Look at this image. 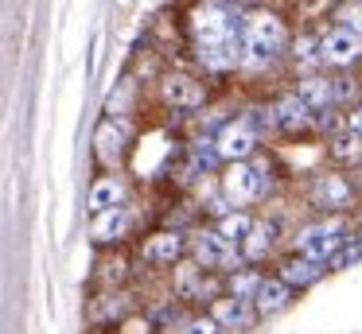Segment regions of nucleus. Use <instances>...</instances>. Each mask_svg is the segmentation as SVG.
Wrapping results in <instances>:
<instances>
[{"instance_id":"nucleus-1","label":"nucleus","mask_w":362,"mask_h":334,"mask_svg":"<svg viewBox=\"0 0 362 334\" xmlns=\"http://www.w3.org/2000/svg\"><path fill=\"white\" fill-rule=\"evenodd\" d=\"M284 43H288V31H284V23L273 12H261L245 20V62L265 66V62H273L281 54Z\"/></svg>"},{"instance_id":"nucleus-2","label":"nucleus","mask_w":362,"mask_h":334,"mask_svg":"<svg viewBox=\"0 0 362 334\" xmlns=\"http://www.w3.org/2000/svg\"><path fill=\"white\" fill-rule=\"evenodd\" d=\"M242 35H245V20L226 0H206L195 12V39L199 43H222V39H242Z\"/></svg>"},{"instance_id":"nucleus-3","label":"nucleus","mask_w":362,"mask_h":334,"mask_svg":"<svg viewBox=\"0 0 362 334\" xmlns=\"http://www.w3.org/2000/svg\"><path fill=\"white\" fill-rule=\"evenodd\" d=\"M343 245H346L343 222H320V225H308V229H300V237H296L300 256H312V261H331V256H335Z\"/></svg>"},{"instance_id":"nucleus-4","label":"nucleus","mask_w":362,"mask_h":334,"mask_svg":"<svg viewBox=\"0 0 362 334\" xmlns=\"http://www.w3.org/2000/svg\"><path fill=\"white\" fill-rule=\"evenodd\" d=\"M269 163L265 160H257V163H234L230 167V175H226V194H230V202H253V198H261V194L269 191Z\"/></svg>"},{"instance_id":"nucleus-5","label":"nucleus","mask_w":362,"mask_h":334,"mask_svg":"<svg viewBox=\"0 0 362 334\" xmlns=\"http://www.w3.org/2000/svg\"><path fill=\"white\" fill-rule=\"evenodd\" d=\"M362 54V35L351 28H331L320 43V59L323 62H335V66H346Z\"/></svg>"},{"instance_id":"nucleus-6","label":"nucleus","mask_w":362,"mask_h":334,"mask_svg":"<svg viewBox=\"0 0 362 334\" xmlns=\"http://www.w3.org/2000/svg\"><path fill=\"white\" fill-rule=\"evenodd\" d=\"M195 261L206 268H230V264H238V245H230L218 229H206L195 237Z\"/></svg>"},{"instance_id":"nucleus-7","label":"nucleus","mask_w":362,"mask_h":334,"mask_svg":"<svg viewBox=\"0 0 362 334\" xmlns=\"http://www.w3.org/2000/svg\"><path fill=\"white\" fill-rule=\"evenodd\" d=\"M253 144H257V132L250 129L245 121H230L226 129L218 132V152H222V160H245V155L253 152Z\"/></svg>"},{"instance_id":"nucleus-8","label":"nucleus","mask_w":362,"mask_h":334,"mask_svg":"<svg viewBox=\"0 0 362 334\" xmlns=\"http://www.w3.org/2000/svg\"><path fill=\"white\" fill-rule=\"evenodd\" d=\"M199 59L211 70H230L245 62V35L242 39H222V43H199Z\"/></svg>"},{"instance_id":"nucleus-9","label":"nucleus","mask_w":362,"mask_h":334,"mask_svg":"<svg viewBox=\"0 0 362 334\" xmlns=\"http://www.w3.org/2000/svg\"><path fill=\"white\" fill-rule=\"evenodd\" d=\"M273 113H276V129H284V132H300V129H308V124L315 121V113L296 97V93H288V97L276 101Z\"/></svg>"},{"instance_id":"nucleus-10","label":"nucleus","mask_w":362,"mask_h":334,"mask_svg":"<svg viewBox=\"0 0 362 334\" xmlns=\"http://www.w3.org/2000/svg\"><path fill=\"white\" fill-rule=\"evenodd\" d=\"M164 101L168 105L195 109V105H203V85L187 74H172V78H164Z\"/></svg>"},{"instance_id":"nucleus-11","label":"nucleus","mask_w":362,"mask_h":334,"mask_svg":"<svg viewBox=\"0 0 362 334\" xmlns=\"http://www.w3.org/2000/svg\"><path fill=\"white\" fill-rule=\"evenodd\" d=\"M323 261H312V256H288V261L281 264V280L284 284H315V280L323 276Z\"/></svg>"},{"instance_id":"nucleus-12","label":"nucleus","mask_w":362,"mask_h":334,"mask_svg":"<svg viewBox=\"0 0 362 334\" xmlns=\"http://www.w3.org/2000/svg\"><path fill=\"white\" fill-rule=\"evenodd\" d=\"M214 323L218 326H230V330H245L253 323V311H250V299H218L214 303Z\"/></svg>"},{"instance_id":"nucleus-13","label":"nucleus","mask_w":362,"mask_h":334,"mask_svg":"<svg viewBox=\"0 0 362 334\" xmlns=\"http://www.w3.org/2000/svg\"><path fill=\"white\" fill-rule=\"evenodd\" d=\"M346 198H351V186L343 183L339 175H320L312 183V202L315 206H346Z\"/></svg>"},{"instance_id":"nucleus-14","label":"nucleus","mask_w":362,"mask_h":334,"mask_svg":"<svg viewBox=\"0 0 362 334\" xmlns=\"http://www.w3.org/2000/svg\"><path fill=\"white\" fill-rule=\"evenodd\" d=\"M296 97L304 101L312 113H323V109L335 105V93H331V78H304L296 90Z\"/></svg>"},{"instance_id":"nucleus-15","label":"nucleus","mask_w":362,"mask_h":334,"mask_svg":"<svg viewBox=\"0 0 362 334\" xmlns=\"http://www.w3.org/2000/svg\"><path fill=\"white\" fill-rule=\"evenodd\" d=\"M183 253V237L180 233H156V237L144 245V261L152 264H175V256Z\"/></svg>"},{"instance_id":"nucleus-16","label":"nucleus","mask_w":362,"mask_h":334,"mask_svg":"<svg viewBox=\"0 0 362 334\" xmlns=\"http://www.w3.org/2000/svg\"><path fill=\"white\" fill-rule=\"evenodd\" d=\"M121 198H125V186H121L117 179H102V183H94V191H90V210H94V214L117 210Z\"/></svg>"},{"instance_id":"nucleus-17","label":"nucleus","mask_w":362,"mask_h":334,"mask_svg":"<svg viewBox=\"0 0 362 334\" xmlns=\"http://www.w3.org/2000/svg\"><path fill=\"white\" fill-rule=\"evenodd\" d=\"M284 307H288V284L284 280H265L257 292V311L261 315H276Z\"/></svg>"},{"instance_id":"nucleus-18","label":"nucleus","mask_w":362,"mask_h":334,"mask_svg":"<svg viewBox=\"0 0 362 334\" xmlns=\"http://www.w3.org/2000/svg\"><path fill=\"white\" fill-rule=\"evenodd\" d=\"M125 225H129V214L125 210H105V214H98V222H94V241H117L121 233H125Z\"/></svg>"},{"instance_id":"nucleus-19","label":"nucleus","mask_w":362,"mask_h":334,"mask_svg":"<svg viewBox=\"0 0 362 334\" xmlns=\"http://www.w3.org/2000/svg\"><path fill=\"white\" fill-rule=\"evenodd\" d=\"M273 237H276V225L273 222H257V225H253V233L245 237V256H250V261L265 256L269 249H273Z\"/></svg>"},{"instance_id":"nucleus-20","label":"nucleus","mask_w":362,"mask_h":334,"mask_svg":"<svg viewBox=\"0 0 362 334\" xmlns=\"http://www.w3.org/2000/svg\"><path fill=\"white\" fill-rule=\"evenodd\" d=\"M218 233L230 241V245H245V237L253 233V222L245 214H226V217H222V225H218Z\"/></svg>"},{"instance_id":"nucleus-21","label":"nucleus","mask_w":362,"mask_h":334,"mask_svg":"<svg viewBox=\"0 0 362 334\" xmlns=\"http://www.w3.org/2000/svg\"><path fill=\"white\" fill-rule=\"evenodd\" d=\"M125 136H129V124H125V121H117V124H105V129L98 132V148H102V155H105V160L121 152V140H125Z\"/></svg>"},{"instance_id":"nucleus-22","label":"nucleus","mask_w":362,"mask_h":334,"mask_svg":"<svg viewBox=\"0 0 362 334\" xmlns=\"http://www.w3.org/2000/svg\"><path fill=\"white\" fill-rule=\"evenodd\" d=\"M331 155L335 160H362V136L358 132H339L331 140Z\"/></svg>"},{"instance_id":"nucleus-23","label":"nucleus","mask_w":362,"mask_h":334,"mask_svg":"<svg viewBox=\"0 0 362 334\" xmlns=\"http://www.w3.org/2000/svg\"><path fill=\"white\" fill-rule=\"evenodd\" d=\"M218 160H222L218 140H199V144L191 148V163H195V171H211Z\"/></svg>"},{"instance_id":"nucleus-24","label":"nucleus","mask_w":362,"mask_h":334,"mask_svg":"<svg viewBox=\"0 0 362 334\" xmlns=\"http://www.w3.org/2000/svg\"><path fill=\"white\" fill-rule=\"evenodd\" d=\"M261 284H265V280H261L257 272H238V276L230 280V292H234L238 299H257Z\"/></svg>"},{"instance_id":"nucleus-25","label":"nucleus","mask_w":362,"mask_h":334,"mask_svg":"<svg viewBox=\"0 0 362 334\" xmlns=\"http://www.w3.org/2000/svg\"><path fill=\"white\" fill-rule=\"evenodd\" d=\"M242 121H245V124H250V129L261 136V132H269V129L276 124V113H273V109H261V105H253V109H245V117H242Z\"/></svg>"},{"instance_id":"nucleus-26","label":"nucleus","mask_w":362,"mask_h":334,"mask_svg":"<svg viewBox=\"0 0 362 334\" xmlns=\"http://www.w3.org/2000/svg\"><path fill=\"white\" fill-rule=\"evenodd\" d=\"M354 261H362V241H354V237H346V245L339 249L335 256H331V268H351Z\"/></svg>"},{"instance_id":"nucleus-27","label":"nucleus","mask_w":362,"mask_h":334,"mask_svg":"<svg viewBox=\"0 0 362 334\" xmlns=\"http://www.w3.org/2000/svg\"><path fill=\"white\" fill-rule=\"evenodd\" d=\"M315 129H320V132H331V140H335L339 136V132H343V117H339V113H331V109H323V113H315Z\"/></svg>"},{"instance_id":"nucleus-28","label":"nucleus","mask_w":362,"mask_h":334,"mask_svg":"<svg viewBox=\"0 0 362 334\" xmlns=\"http://www.w3.org/2000/svg\"><path fill=\"white\" fill-rule=\"evenodd\" d=\"M331 93H335V101H346V97H354V78H351V74H339V78H331Z\"/></svg>"},{"instance_id":"nucleus-29","label":"nucleus","mask_w":362,"mask_h":334,"mask_svg":"<svg viewBox=\"0 0 362 334\" xmlns=\"http://www.w3.org/2000/svg\"><path fill=\"white\" fill-rule=\"evenodd\" d=\"M180 334H218V323L214 318H191Z\"/></svg>"},{"instance_id":"nucleus-30","label":"nucleus","mask_w":362,"mask_h":334,"mask_svg":"<svg viewBox=\"0 0 362 334\" xmlns=\"http://www.w3.org/2000/svg\"><path fill=\"white\" fill-rule=\"evenodd\" d=\"M296 59L300 62H315V59H320V54H315V39H300V43H296Z\"/></svg>"},{"instance_id":"nucleus-31","label":"nucleus","mask_w":362,"mask_h":334,"mask_svg":"<svg viewBox=\"0 0 362 334\" xmlns=\"http://www.w3.org/2000/svg\"><path fill=\"white\" fill-rule=\"evenodd\" d=\"M339 20H346L343 28H351V31H358V35H362V12H358V8H343Z\"/></svg>"},{"instance_id":"nucleus-32","label":"nucleus","mask_w":362,"mask_h":334,"mask_svg":"<svg viewBox=\"0 0 362 334\" xmlns=\"http://www.w3.org/2000/svg\"><path fill=\"white\" fill-rule=\"evenodd\" d=\"M346 132H358V136H362V109H354V113H351V121H346Z\"/></svg>"},{"instance_id":"nucleus-33","label":"nucleus","mask_w":362,"mask_h":334,"mask_svg":"<svg viewBox=\"0 0 362 334\" xmlns=\"http://www.w3.org/2000/svg\"><path fill=\"white\" fill-rule=\"evenodd\" d=\"M226 4H245V0H226Z\"/></svg>"},{"instance_id":"nucleus-34","label":"nucleus","mask_w":362,"mask_h":334,"mask_svg":"<svg viewBox=\"0 0 362 334\" xmlns=\"http://www.w3.org/2000/svg\"><path fill=\"white\" fill-rule=\"evenodd\" d=\"M175 334H180V330H175Z\"/></svg>"}]
</instances>
